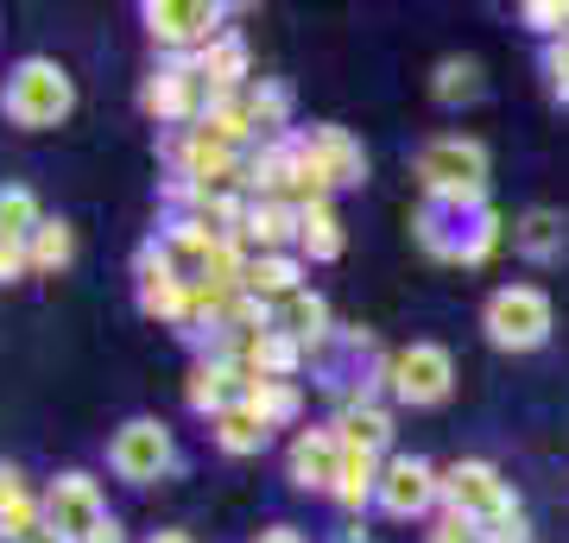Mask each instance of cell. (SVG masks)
Wrapping results in <instances>:
<instances>
[{"mask_svg": "<svg viewBox=\"0 0 569 543\" xmlns=\"http://www.w3.org/2000/svg\"><path fill=\"white\" fill-rule=\"evenodd\" d=\"M291 202H329L336 190H361L367 183V145L336 121H317V127H298L291 133Z\"/></svg>", "mask_w": 569, "mask_h": 543, "instance_id": "6da1fadb", "label": "cell"}, {"mask_svg": "<svg viewBox=\"0 0 569 543\" xmlns=\"http://www.w3.org/2000/svg\"><path fill=\"white\" fill-rule=\"evenodd\" d=\"M411 234L430 260L443 265H481L493 247L507 241V222L493 202H418L411 215Z\"/></svg>", "mask_w": 569, "mask_h": 543, "instance_id": "7a4b0ae2", "label": "cell"}, {"mask_svg": "<svg viewBox=\"0 0 569 543\" xmlns=\"http://www.w3.org/2000/svg\"><path fill=\"white\" fill-rule=\"evenodd\" d=\"M411 178L425 202H488V145L468 133H437L411 152Z\"/></svg>", "mask_w": 569, "mask_h": 543, "instance_id": "3957f363", "label": "cell"}, {"mask_svg": "<svg viewBox=\"0 0 569 543\" xmlns=\"http://www.w3.org/2000/svg\"><path fill=\"white\" fill-rule=\"evenodd\" d=\"M77 108V82L63 70L58 58H20L0 82V114L26 133H44V127H58L63 114Z\"/></svg>", "mask_w": 569, "mask_h": 543, "instance_id": "277c9868", "label": "cell"}, {"mask_svg": "<svg viewBox=\"0 0 569 543\" xmlns=\"http://www.w3.org/2000/svg\"><path fill=\"white\" fill-rule=\"evenodd\" d=\"M550 329H557V310L538 284H500L488 291L481 303V335H488L500 354H531V348L550 342Z\"/></svg>", "mask_w": 569, "mask_h": 543, "instance_id": "5b68a950", "label": "cell"}, {"mask_svg": "<svg viewBox=\"0 0 569 543\" xmlns=\"http://www.w3.org/2000/svg\"><path fill=\"white\" fill-rule=\"evenodd\" d=\"M108 467L121 474L127 486H159L171 474H183V449L171 436L164 418H127L114 436H108Z\"/></svg>", "mask_w": 569, "mask_h": 543, "instance_id": "8992f818", "label": "cell"}, {"mask_svg": "<svg viewBox=\"0 0 569 543\" xmlns=\"http://www.w3.org/2000/svg\"><path fill=\"white\" fill-rule=\"evenodd\" d=\"M140 20L146 39L159 44L164 58H203L228 32V7H216V0H146Z\"/></svg>", "mask_w": 569, "mask_h": 543, "instance_id": "52a82bcc", "label": "cell"}, {"mask_svg": "<svg viewBox=\"0 0 569 543\" xmlns=\"http://www.w3.org/2000/svg\"><path fill=\"white\" fill-rule=\"evenodd\" d=\"M443 512H456V519L493 531V524H507L512 512H526V505L512 500V486L500 481V467L481 462V455H468V462L443 467Z\"/></svg>", "mask_w": 569, "mask_h": 543, "instance_id": "ba28073f", "label": "cell"}, {"mask_svg": "<svg viewBox=\"0 0 569 543\" xmlns=\"http://www.w3.org/2000/svg\"><path fill=\"white\" fill-rule=\"evenodd\" d=\"M140 108L146 121H159L164 133H183V127H197L209 114V82L197 70V58H164L140 89Z\"/></svg>", "mask_w": 569, "mask_h": 543, "instance_id": "9c48e42d", "label": "cell"}, {"mask_svg": "<svg viewBox=\"0 0 569 543\" xmlns=\"http://www.w3.org/2000/svg\"><path fill=\"white\" fill-rule=\"evenodd\" d=\"M387 392L392 404H411V411H425V404H443L456 392V361H449L443 342H411L399 354H387Z\"/></svg>", "mask_w": 569, "mask_h": 543, "instance_id": "30bf717a", "label": "cell"}, {"mask_svg": "<svg viewBox=\"0 0 569 543\" xmlns=\"http://www.w3.org/2000/svg\"><path fill=\"white\" fill-rule=\"evenodd\" d=\"M164 159H171V178L197 183V190H241V178H247V152L209 140L197 127L171 133V140H164Z\"/></svg>", "mask_w": 569, "mask_h": 543, "instance_id": "8fae6325", "label": "cell"}, {"mask_svg": "<svg viewBox=\"0 0 569 543\" xmlns=\"http://www.w3.org/2000/svg\"><path fill=\"white\" fill-rule=\"evenodd\" d=\"M102 519H108V493H102V481H96V474L63 467L58 481H44V531H58V537L82 543Z\"/></svg>", "mask_w": 569, "mask_h": 543, "instance_id": "7c38bea8", "label": "cell"}, {"mask_svg": "<svg viewBox=\"0 0 569 543\" xmlns=\"http://www.w3.org/2000/svg\"><path fill=\"white\" fill-rule=\"evenodd\" d=\"M133 303H140V316L164 322V329H178L183 310H190V279H183L178 265L164 260L159 234L133 253Z\"/></svg>", "mask_w": 569, "mask_h": 543, "instance_id": "4fadbf2b", "label": "cell"}, {"mask_svg": "<svg viewBox=\"0 0 569 543\" xmlns=\"http://www.w3.org/2000/svg\"><path fill=\"white\" fill-rule=\"evenodd\" d=\"M437 505H443V467H430L425 455H387L380 512L387 519H430Z\"/></svg>", "mask_w": 569, "mask_h": 543, "instance_id": "5bb4252c", "label": "cell"}, {"mask_svg": "<svg viewBox=\"0 0 569 543\" xmlns=\"http://www.w3.org/2000/svg\"><path fill=\"white\" fill-rule=\"evenodd\" d=\"M336 474H342V436H336V423L298 430L291 449H284V481L298 486V493H336Z\"/></svg>", "mask_w": 569, "mask_h": 543, "instance_id": "9a60e30c", "label": "cell"}, {"mask_svg": "<svg viewBox=\"0 0 569 543\" xmlns=\"http://www.w3.org/2000/svg\"><path fill=\"white\" fill-rule=\"evenodd\" d=\"M234 399H247L241 373H234V366H228L222 354H197V361H190V380H183V404H190L197 418L216 423Z\"/></svg>", "mask_w": 569, "mask_h": 543, "instance_id": "2e32d148", "label": "cell"}, {"mask_svg": "<svg viewBox=\"0 0 569 543\" xmlns=\"http://www.w3.org/2000/svg\"><path fill=\"white\" fill-rule=\"evenodd\" d=\"M329 423H336V436H342L348 449L392 455V404H380L373 392H361V399H342Z\"/></svg>", "mask_w": 569, "mask_h": 543, "instance_id": "e0dca14e", "label": "cell"}, {"mask_svg": "<svg viewBox=\"0 0 569 543\" xmlns=\"http://www.w3.org/2000/svg\"><path fill=\"white\" fill-rule=\"evenodd\" d=\"M241 101H247V121H253L260 145L266 140H291V133H298V101H291V89H284L279 77H253L241 89Z\"/></svg>", "mask_w": 569, "mask_h": 543, "instance_id": "ac0fdd59", "label": "cell"}, {"mask_svg": "<svg viewBox=\"0 0 569 543\" xmlns=\"http://www.w3.org/2000/svg\"><path fill=\"white\" fill-rule=\"evenodd\" d=\"M247 253H298V202H247Z\"/></svg>", "mask_w": 569, "mask_h": 543, "instance_id": "d6986e66", "label": "cell"}, {"mask_svg": "<svg viewBox=\"0 0 569 543\" xmlns=\"http://www.w3.org/2000/svg\"><path fill=\"white\" fill-rule=\"evenodd\" d=\"M197 70H203V82H209V101H234L247 82H253V77H247V39L228 26L222 39L197 58Z\"/></svg>", "mask_w": 569, "mask_h": 543, "instance_id": "ffe728a7", "label": "cell"}, {"mask_svg": "<svg viewBox=\"0 0 569 543\" xmlns=\"http://www.w3.org/2000/svg\"><path fill=\"white\" fill-rule=\"evenodd\" d=\"M380 474H387V455H367V449L342 443V474H336V493L329 500L361 519L367 505H380Z\"/></svg>", "mask_w": 569, "mask_h": 543, "instance_id": "44dd1931", "label": "cell"}, {"mask_svg": "<svg viewBox=\"0 0 569 543\" xmlns=\"http://www.w3.org/2000/svg\"><path fill=\"white\" fill-rule=\"evenodd\" d=\"M563 247H569V222L557 209H526V215L512 222V253H519V260L550 265V260H563Z\"/></svg>", "mask_w": 569, "mask_h": 543, "instance_id": "7402d4cb", "label": "cell"}, {"mask_svg": "<svg viewBox=\"0 0 569 543\" xmlns=\"http://www.w3.org/2000/svg\"><path fill=\"white\" fill-rule=\"evenodd\" d=\"M241 291L247 298H260L266 310L284 303V298H298V291H305V260H298V253H253Z\"/></svg>", "mask_w": 569, "mask_h": 543, "instance_id": "603a6c76", "label": "cell"}, {"mask_svg": "<svg viewBox=\"0 0 569 543\" xmlns=\"http://www.w3.org/2000/svg\"><path fill=\"white\" fill-rule=\"evenodd\" d=\"M298 260H310V265L342 260V215H336V202H305L298 209Z\"/></svg>", "mask_w": 569, "mask_h": 543, "instance_id": "cb8c5ba5", "label": "cell"}, {"mask_svg": "<svg viewBox=\"0 0 569 543\" xmlns=\"http://www.w3.org/2000/svg\"><path fill=\"white\" fill-rule=\"evenodd\" d=\"M209 436H216V449H222V455H260V449L272 443V423H266L247 399H234L222 418L209 423Z\"/></svg>", "mask_w": 569, "mask_h": 543, "instance_id": "d4e9b609", "label": "cell"}, {"mask_svg": "<svg viewBox=\"0 0 569 543\" xmlns=\"http://www.w3.org/2000/svg\"><path fill=\"white\" fill-rule=\"evenodd\" d=\"M272 329H279V335H291V342H323L329 329H336V322H329V303L317 298V291H298V298H284V303H272Z\"/></svg>", "mask_w": 569, "mask_h": 543, "instance_id": "484cf974", "label": "cell"}, {"mask_svg": "<svg viewBox=\"0 0 569 543\" xmlns=\"http://www.w3.org/2000/svg\"><path fill=\"white\" fill-rule=\"evenodd\" d=\"M247 404H253L272 430H291V423L305 418V385L298 380H253L247 385Z\"/></svg>", "mask_w": 569, "mask_h": 543, "instance_id": "4316f807", "label": "cell"}, {"mask_svg": "<svg viewBox=\"0 0 569 543\" xmlns=\"http://www.w3.org/2000/svg\"><path fill=\"white\" fill-rule=\"evenodd\" d=\"M481 63L475 58H443L437 63V77H430V101L437 108H468V101H481Z\"/></svg>", "mask_w": 569, "mask_h": 543, "instance_id": "83f0119b", "label": "cell"}, {"mask_svg": "<svg viewBox=\"0 0 569 543\" xmlns=\"http://www.w3.org/2000/svg\"><path fill=\"white\" fill-rule=\"evenodd\" d=\"M44 228V209L26 183H0V241H32Z\"/></svg>", "mask_w": 569, "mask_h": 543, "instance_id": "f1b7e54d", "label": "cell"}, {"mask_svg": "<svg viewBox=\"0 0 569 543\" xmlns=\"http://www.w3.org/2000/svg\"><path fill=\"white\" fill-rule=\"evenodd\" d=\"M26 247H32V272H63V265L77 260V228L63 222V215H44V228Z\"/></svg>", "mask_w": 569, "mask_h": 543, "instance_id": "f546056e", "label": "cell"}, {"mask_svg": "<svg viewBox=\"0 0 569 543\" xmlns=\"http://www.w3.org/2000/svg\"><path fill=\"white\" fill-rule=\"evenodd\" d=\"M519 26L538 32L545 44H557L569 32V0H526V7H519Z\"/></svg>", "mask_w": 569, "mask_h": 543, "instance_id": "4dcf8cb0", "label": "cell"}, {"mask_svg": "<svg viewBox=\"0 0 569 543\" xmlns=\"http://www.w3.org/2000/svg\"><path fill=\"white\" fill-rule=\"evenodd\" d=\"M425 543H488V537H481V524L456 519V512H437L430 531H425Z\"/></svg>", "mask_w": 569, "mask_h": 543, "instance_id": "1f68e13d", "label": "cell"}, {"mask_svg": "<svg viewBox=\"0 0 569 543\" xmlns=\"http://www.w3.org/2000/svg\"><path fill=\"white\" fill-rule=\"evenodd\" d=\"M545 82H550V95L569 108V32L557 44H545Z\"/></svg>", "mask_w": 569, "mask_h": 543, "instance_id": "d6a6232c", "label": "cell"}, {"mask_svg": "<svg viewBox=\"0 0 569 543\" xmlns=\"http://www.w3.org/2000/svg\"><path fill=\"white\" fill-rule=\"evenodd\" d=\"M32 279V247L26 241H0V284Z\"/></svg>", "mask_w": 569, "mask_h": 543, "instance_id": "836d02e7", "label": "cell"}, {"mask_svg": "<svg viewBox=\"0 0 569 543\" xmlns=\"http://www.w3.org/2000/svg\"><path fill=\"white\" fill-rule=\"evenodd\" d=\"M26 493H32V481H26L13 462H0V512H7V505H20Z\"/></svg>", "mask_w": 569, "mask_h": 543, "instance_id": "e575fe53", "label": "cell"}, {"mask_svg": "<svg viewBox=\"0 0 569 543\" xmlns=\"http://www.w3.org/2000/svg\"><path fill=\"white\" fill-rule=\"evenodd\" d=\"M247 543H310V537L298 531V524H266V531H253Z\"/></svg>", "mask_w": 569, "mask_h": 543, "instance_id": "d590c367", "label": "cell"}, {"mask_svg": "<svg viewBox=\"0 0 569 543\" xmlns=\"http://www.w3.org/2000/svg\"><path fill=\"white\" fill-rule=\"evenodd\" d=\"M82 543H127V524L114 519V512H108V519L96 524V531H89V537H82Z\"/></svg>", "mask_w": 569, "mask_h": 543, "instance_id": "8d00e7d4", "label": "cell"}, {"mask_svg": "<svg viewBox=\"0 0 569 543\" xmlns=\"http://www.w3.org/2000/svg\"><path fill=\"white\" fill-rule=\"evenodd\" d=\"M146 543H197V537H190V531H152Z\"/></svg>", "mask_w": 569, "mask_h": 543, "instance_id": "74e56055", "label": "cell"}, {"mask_svg": "<svg viewBox=\"0 0 569 543\" xmlns=\"http://www.w3.org/2000/svg\"><path fill=\"white\" fill-rule=\"evenodd\" d=\"M26 543H70V537H58V531H32Z\"/></svg>", "mask_w": 569, "mask_h": 543, "instance_id": "f35d334b", "label": "cell"}, {"mask_svg": "<svg viewBox=\"0 0 569 543\" xmlns=\"http://www.w3.org/2000/svg\"><path fill=\"white\" fill-rule=\"evenodd\" d=\"M0 543H13V537H7V531H0Z\"/></svg>", "mask_w": 569, "mask_h": 543, "instance_id": "ab89813d", "label": "cell"}]
</instances>
